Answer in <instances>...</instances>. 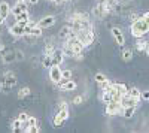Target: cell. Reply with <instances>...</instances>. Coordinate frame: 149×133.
<instances>
[{
    "label": "cell",
    "instance_id": "6da1fadb",
    "mask_svg": "<svg viewBox=\"0 0 149 133\" xmlns=\"http://www.w3.org/2000/svg\"><path fill=\"white\" fill-rule=\"evenodd\" d=\"M146 33H149V26L145 22V20L142 17L139 20H136V21L131 22V34L134 36L136 39L143 38Z\"/></svg>",
    "mask_w": 149,
    "mask_h": 133
},
{
    "label": "cell",
    "instance_id": "7a4b0ae2",
    "mask_svg": "<svg viewBox=\"0 0 149 133\" xmlns=\"http://www.w3.org/2000/svg\"><path fill=\"white\" fill-rule=\"evenodd\" d=\"M69 118V108H60L58 112L55 114V117L52 118V124L55 127H60L63 126V123Z\"/></svg>",
    "mask_w": 149,
    "mask_h": 133
},
{
    "label": "cell",
    "instance_id": "3957f363",
    "mask_svg": "<svg viewBox=\"0 0 149 133\" xmlns=\"http://www.w3.org/2000/svg\"><path fill=\"white\" fill-rule=\"evenodd\" d=\"M78 39L84 43V46H91L94 43V41H95V34H94L93 30H90V32L82 30V32L78 33Z\"/></svg>",
    "mask_w": 149,
    "mask_h": 133
},
{
    "label": "cell",
    "instance_id": "277c9868",
    "mask_svg": "<svg viewBox=\"0 0 149 133\" xmlns=\"http://www.w3.org/2000/svg\"><path fill=\"white\" fill-rule=\"evenodd\" d=\"M66 46L67 48H70V50L73 51V52H76V54H82V51H84V43L78 39V36H74V38H70V39H67L66 41Z\"/></svg>",
    "mask_w": 149,
    "mask_h": 133
},
{
    "label": "cell",
    "instance_id": "5b68a950",
    "mask_svg": "<svg viewBox=\"0 0 149 133\" xmlns=\"http://www.w3.org/2000/svg\"><path fill=\"white\" fill-rule=\"evenodd\" d=\"M124 112V106L121 102H110L106 105V114L107 115H122Z\"/></svg>",
    "mask_w": 149,
    "mask_h": 133
},
{
    "label": "cell",
    "instance_id": "8992f818",
    "mask_svg": "<svg viewBox=\"0 0 149 133\" xmlns=\"http://www.w3.org/2000/svg\"><path fill=\"white\" fill-rule=\"evenodd\" d=\"M17 85V78H15V74L14 72H6L5 74V78H3V88L5 91L10 90L12 87Z\"/></svg>",
    "mask_w": 149,
    "mask_h": 133
},
{
    "label": "cell",
    "instance_id": "52a82bcc",
    "mask_svg": "<svg viewBox=\"0 0 149 133\" xmlns=\"http://www.w3.org/2000/svg\"><path fill=\"white\" fill-rule=\"evenodd\" d=\"M61 67L60 66H51L49 67V78L54 84H58L61 79H63V74H61Z\"/></svg>",
    "mask_w": 149,
    "mask_h": 133
},
{
    "label": "cell",
    "instance_id": "ba28073f",
    "mask_svg": "<svg viewBox=\"0 0 149 133\" xmlns=\"http://www.w3.org/2000/svg\"><path fill=\"white\" fill-rule=\"evenodd\" d=\"M110 32H112V36H113L115 42H116L118 45L124 46V43H125V36H124V33L121 32V29H118V27H112Z\"/></svg>",
    "mask_w": 149,
    "mask_h": 133
},
{
    "label": "cell",
    "instance_id": "9c48e42d",
    "mask_svg": "<svg viewBox=\"0 0 149 133\" xmlns=\"http://www.w3.org/2000/svg\"><path fill=\"white\" fill-rule=\"evenodd\" d=\"M55 24V17L54 15H46L45 18H42L39 22H37V27L40 29H49Z\"/></svg>",
    "mask_w": 149,
    "mask_h": 133
},
{
    "label": "cell",
    "instance_id": "30bf717a",
    "mask_svg": "<svg viewBox=\"0 0 149 133\" xmlns=\"http://www.w3.org/2000/svg\"><path fill=\"white\" fill-rule=\"evenodd\" d=\"M27 8L29 6H27L26 2H17V5L10 9V12H12V15L17 18V17H19L22 14V12H27Z\"/></svg>",
    "mask_w": 149,
    "mask_h": 133
},
{
    "label": "cell",
    "instance_id": "8fae6325",
    "mask_svg": "<svg viewBox=\"0 0 149 133\" xmlns=\"http://www.w3.org/2000/svg\"><path fill=\"white\" fill-rule=\"evenodd\" d=\"M24 27H26V26H21V24L15 22L14 26H10L9 32H10L12 36H15V38H22V36L26 34V32H24Z\"/></svg>",
    "mask_w": 149,
    "mask_h": 133
},
{
    "label": "cell",
    "instance_id": "7c38bea8",
    "mask_svg": "<svg viewBox=\"0 0 149 133\" xmlns=\"http://www.w3.org/2000/svg\"><path fill=\"white\" fill-rule=\"evenodd\" d=\"M64 58H66V55H64L63 50H55L54 55H52V66H60L64 62Z\"/></svg>",
    "mask_w": 149,
    "mask_h": 133
},
{
    "label": "cell",
    "instance_id": "4fadbf2b",
    "mask_svg": "<svg viewBox=\"0 0 149 133\" xmlns=\"http://www.w3.org/2000/svg\"><path fill=\"white\" fill-rule=\"evenodd\" d=\"M24 32H26L24 36H34V38H39V36L42 34V29L37 27V26H34V27L26 26V27H24Z\"/></svg>",
    "mask_w": 149,
    "mask_h": 133
},
{
    "label": "cell",
    "instance_id": "5bb4252c",
    "mask_svg": "<svg viewBox=\"0 0 149 133\" xmlns=\"http://www.w3.org/2000/svg\"><path fill=\"white\" fill-rule=\"evenodd\" d=\"M93 14L97 17V18H102L104 14H107V10H106V5H104V2H102V3H98L97 6H94V9H93Z\"/></svg>",
    "mask_w": 149,
    "mask_h": 133
},
{
    "label": "cell",
    "instance_id": "9a60e30c",
    "mask_svg": "<svg viewBox=\"0 0 149 133\" xmlns=\"http://www.w3.org/2000/svg\"><path fill=\"white\" fill-rule=\"evenodd\" d=\"M9 14H10V6H9V3H8V2H2V3H0V18L6 20Z\"/></svg>",
    "mask_w": 149,
    "mask_h": 133
},
{
    "label": "cell",
    "instance_id": "2e32d148",
    "mask_svg": "<svg viewBox=\"0 0 149 133\" xmlns=\"http://www.w3.org/2000/svg\"><path fill=\"white\" fill-rule=\"evenodd\" d=\"M127 94L130 96V97H133V99H136V100H139V102H140V99H142V91H140L137 87H131V88H128Z\"/></svg>",
    "mask_w": 149,
    "mask_h": 133
},
{
    "label": "cell",
    "instance_id": "e0dca14e",
    "mask_svg": "<svg viewBox=\"0 0 149 133\" xmlns=\"http://www.w3.org/2000/svg\"><path fill=\"white\" fill-rule=\"evenodd\" d=\"M136 111H137V106H124V112H122V117L125 118H133Z\"/></svg>",
    "mask_w": 149,
    "mask_h": 133
},
{
    "label": "cell",
    "instance_id": "ac0fdd59",
    "mask_svg": "<svg viewBox=\"0 0 149 133\" xmlns=\"http://www.w3.org/2000/svg\"><path fill=\"white\" fill-rule=\"evenodd\" d=\"M148 46H149V42L145 41V39H142V38H139L137 42H136V48H137V51H145L146 52Z\"/></svg>",
    "mask_w": 149,
    "mask_h": 133
},
{
    "label": "cell",
    "instance_id": "d6986e66",
    "mask_svg": "<svg viewBox=\"0 0 149 133\" xmlns=\"http://www.w3.org/2000/svg\"><path fill=\"white\" fill-rule=\"evenodd\" d=\"M102 102L104 105L113 102V94H112V91H102Z\"/></svg>",
    "mask_w": 149,
    "mask_h": 133
},
{
    "label": "cell",
    "instance_id": "ffe728a7",
    "mask_svg": "<svg viewBox=\"0 0 149 133\" xmlns=\"http://www.w3.org/2000/svg\"><path fill=\"white\" fill-rule=\"evenodd\" d=\"M76 88V82H74L73 79H67L63 85H61V90H66V91H72Z\"/></svg>",
    "mask_w": 149,
    "mask_h": 133
},
{
    "label": "cell",
    "instance_id": "44dd1931",
    "mask_svg": "<svg viewBox=\"0 0 149 133\" xmlns=\"http://www.w3.org/2000/svg\"><path fill=\"white\" fill-rule=\"evenodd\" d=\"M121 58L124 60V62H130V60L133 58V51L128 50V48H124V50L121 51Z\"/></svg>",
    "mask_w": 149,
    "mask_h": 133
},
{
    "label": "cell",
    "instance_id": "7402d4cb",
    "mask_svg": "<svg viewBox=\"0 0 149 133\" xmlns=\"http://www.w3.org/2000/svg\"><path fill=\"white\" fill-rule=\"evenodd\" d=\"M98 85H100L102 91H112V90H113V82L109 81V79H106V81L102 82V84H98Z\"/></svg>",
    "mask_w": 149,
    "mask_h": 133
},
{
    "label": "cell",
    "instance_id": "603a6c76",
    "mask_svg": "<svg viewBox=\"0 0 149 133\" xmlns=\"http://www.w3.org/2000/svg\"><path fill=\"white\" fill-rule=\"evenodd\" d=\"M113 87L116 88V91L119 93V94H127V91H128V88L125 87V84H119V82H113Z\"/></svg>",
    "mask_w": 149,
    "mask_h": 133
},
{
    "label": "cell",
    "instance_id": "cb8c5ba5",
    "mask_svg": "<svg viewBox=\"0 0 149 133\" xmlns=\"http://www.w3.org/2000/svg\"><path fill=\"white\" fill-rule=\"evenodd\" d=\"M42 66H43V67H48V69L51 67V66H52V57L45 54V55L42 57Z\"/></svg>",
    "mask_w": 149,
    "mask_h": 133
},
{
    "label": "cell",
    "instance_id": "d4e9b609",
    "mask_svg": "<svg viewBox=\"0 0 149 133\" xmlns=\"http://www.w3.org/2000/svg\"><path fill=\"white\" fill-rule=\"evenodd\" d=\"M30 88L29 87H22L21 90H18V97L19 99H24V97H27V96H30Z\"/></svg>",
    "mask_w": 149,
    "mask_h": 133
},
{
    "label": "cell",
    "instance_id": "484cf974",
    "mask_svg": "<svg viewBox=\"0 0 149 133\" xmlns=\"http://www.w3.org/2000/svg\"><path fill=\"white\" fill-rule=\"evenodd\" d=\"M21 129H22V121H19V120L17 118L14 123H12V132H21Z\"/></svg>",
    "mask_w": 149,
    "mask_h": 133
},
{
    "label": "cell",
    "instance_id": "4316f807",
    "mask_svg": "<svg viewBox=\"0 0 149 133\" xmlns=\"http://www.w3.org/2000/svg\"><path fill=\"white\" fill-rule=\"evenodd\" d=\"M106 79H107V78H106V76H104L103 74H100V72H98V74H95V75H94V81H95L97 84H102V82H104Z\"/></svg>",
    "mask_w": 149,
    "mask_h": 133
},
{
    "label": "cell",
    "instance_id": "83f0119b",
    "mask_svg": "<svg viewBox=\"0 0 149 133\" xmlns=\"http://www.w3.org/2000/svg\"><path fill=\"white\" fill-rule=\"evenodd\" d=\"M61 74H63V79H72V70H69V69H66V70H63L61 72Z\"/></svg>",
    "mask_w": 149,
    "mask_h": 133
},
{
    "label": "cell",
    "instance_id": "f1b7e54d",
    "mask_svg": "<svg viewBox=\"0 0 149 133\" xmlns=\"http://www.w3.org/2000/svg\"><path fill=\"white\" fill-rule=\"evenodd\" d=\"M27 123H29V127H33V126H37V120H36L34 117H29ZM29 127H27V129H29ZM26 132H27V130H26Z\"/></svg>",
    "mask_w": 149,
    "mask_h": 133
},
{
    "label": "cell",
    "instance_id": "f546056e",
    "mask_svg": "<svg viewBox=\"0 0 149 133\" xmlns=\"http://www.w3.org/2000/svg\"><path fill=\"white\" fill-rule=\"evenodd\" d=\"M29 117H30V115H29L27 112H21V114H18V120H19V121H22V123H24V121H27Z\"/></svg>",
    "mask_w": 149,
    "mask_h": 133
},
{
    "label": "cell",
    "instance_id": "4dcf8cb0",
    "mask_svg": "<svg viewBox=\"0 0 149 133\" xmlns=\"http://www.w3.org/2000/svg\"><path fill=\"white\" fill-rule=\"evenodd\" d=\"M54 51H55V50H54V46L48 45V46H46V50H45V54H46V55H51V57H52V55H54Z\"/></svg>",
    "mask_w": 149,
    "mask_h": 133
},
{
    "label": "cell",
    "instance_id": "1f68e13d",
    "mask_svg": "<svg viewBox=\"0 0 149 133\" xmlns=\"http://www.w3.org/2000/svg\"><path fill=\"white\" fill-rule=\"evenodd\" d=\"M82 102H84V97H82V96H76V97L73 99V103H74V105H81Z\"/></svg>",
    "mask_w": 149,
    "mask_h": 133
},
{
    "label": "cell",
    "instance_id": "d6a6232c",
    "mask_svg": "<svg viewBox=\"0 0 149 133\" xmlns=\"http://www.w3.org/2000/svg\"><path fill=\"white\" fill-rule=\"evenodd\" d=\"M0 55H6V48H5V45L3 43H0Z\"/></svg>",
    "mask_w": 149,
    "mask_h": 133
},
{
    "label": "cell",
    "instance_id": "836d02e7",
    "mask_svg": "<svg viewBox=\"0 0 149 133\" xmlns=\"http://www.w3.org/2000/svg\"><path fill=\"white\" fill-rule=\"evenodd\" d=\"M142 18L145 20V22H146L148 26H149V12H145V14L142 15Z\"/></svg>",
    "mask_w": 149,
    "mask_h": 133
},
{
    "label": "cell",
    "instance_id": "e575fe53",
    "mask_svg": "<svg viewBox=\"0 0 149 133\" xmlns=\"http://www.w3.org/2000/svg\"><path fill=\"white\" fill-rule=\"evenodd\" d=\"M142 99H143V100H149V90L142 93Z\"/></svg>",
    "mask_w": 149,
    "mask_h": 133
},
{
    "label": "cell",
    "instance_id": "d590c367",
    "mask_svg": "<svg viewBox=\"0 0 149 133\" xmlns=\"http://www.w3.org/2000/svg\"><path fill=\"white\" fill-rule=\"evenodd\" d=\"M27 2H29L30 5H36L37 2H39V0H27Z\"/></svg>",
    "mask_w": 149,
    "mask_h": 133
},
{
    "label": "cell",
    "instance_id": "8d00e7d4",
    "mask_svg": "<svg viewBox=\"0 0 149 133\" xmlns=\"http://www.w3.org/2000/svg\"><path fill=\"white\" fill-rule=\"evenodd\" d=\"M49 2H52V3H60V0H49Z\"/></svg>",
    "mask_w": 149,
    "mask_h": 133
},
{
    "label": "cell",
    "instance_id": "74e56055",
    "mask_svg": "<svg viewBox=\"0 0 149 133\" xmlns=\"http://www.w3.org/2000/svg\"><path fill=\"white\" fill-rule=\"evenodd\" d=\"M146 55L149 57V46H148V50H146Z\"/></svg>",
    "mask_w": 149,
    "mask_h": 133
},
{
    "label": "cell",
    "instance_id": "f35d334b",
    "mask_svg": "<svg viewBox=\"0 0 149 133\" xmlns=\"http://www.w3.org/2000/svg\"><path fill=\"white\" fill-rule=\"evenodd\" d=\"M63 2H70V0H60V3H63Z\"/></svg>",
    "mask_w": 149,
    "mask_h": 133
},
{
    "label": "cell",
    "instance_id": "ab89813d",
    "mask_svg": "<svg viewBox=\"0 0 149 133\" xmlns=\"http://www.w3.org/2000/svg\"><path fill=\"white\" fill-rule=\"evenodd\" d=\"M3 21H5V20H3V18H0V24H2V22H3Z\"/></svg>",
    "mask_w": 149,
    "mask_h": 133
},
{
    "label": "cell",
    "instance_id": "60d3db41",
    "mask_svg": "<svg viewBox=\"0 0 149 133\" xmlns=\"http://www.w3.org/2000/svg\"><path fill=\"white\" fill-rule=\"evenodd\" d=\"M17 2H27V0H17Z\"/></svg>",
    "mask_w": 149,
    "mask_h": 133
},
{
    "label": "cell",
    "instance_id": "b9f144b4",
    "mask_svg": "<svg viewBox=\"0 0 149 133\" xmlns=\"http://www.w3.org/2000/svg\"><path fill=\"white\" fill-rule=\"evenodd\" d=\"M148 102H149V100H148Z\"/></svg>",
    "mask_w": 149,
    "mask_h": 133
}]
</instances>
